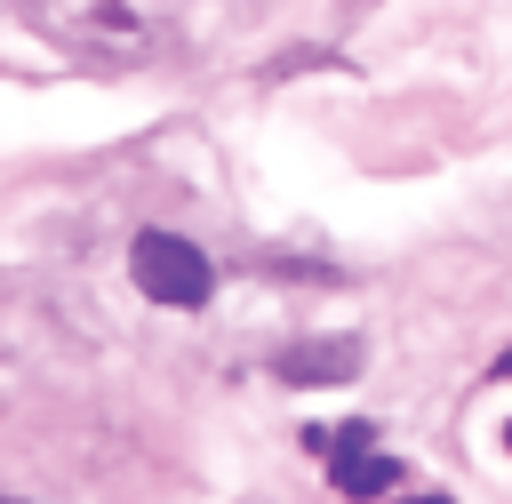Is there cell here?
<instances>
[{"label": "cell", "instance_id": "5", "mask_svg": "<svg viewBox=\"0 0 512 504\" xmlns=\"http://www.w3.org/2000/svg\"><path fill=\"white\" fill-rule=\"evenodd\" d=\"M0 504H16V496H0Z\"/></svg>", "mask_w": 512, "mask_h": 504}, {"label": "cell", "instance_id": "3", "mask_svg": "<svg viewBox=\"0 0 512 504\" xmlns=\"http://www.w3.org/2000/svg\"><path fill=\"white\" fill-rule=\"evenodd\" d=\"M336 440H352V448L336 456V480H344L352 496H384V488H400V464H392V456H368V432H360V424L336 432Z\"/></svg>", "mask_w": 512, "mask_h": 504}, {"label": "cell", "instance_id": "2", "mask_svg": "<svg viewBox=\"0 0 512 504\" xmlns=\"http://www.w3.org/2000/svg\"><path fill=\"white\" fill-rule=\"evenodd\" d=\"M352 368H360V344H352V336L288 344V352H280V376H288V384H336V376H352Z\"/></svg>", "mask_w": 512, "mask_h": 504}, {"label": "cell", "instance_id": "1", "mask_svg": "<svg viewBox=\"0 0 512 504\" xmlns=\"http://www.w3.org/2000/svg\"><path fill=\"white\" fill-rule=\"evenodd\" d=\"M128 272H136V288H144L152 304H176V312L208 304V288H216V264H208V248H192L184 232H136V248H128Z\"/></svg>", "mask_w": 512, "mask_h": 504}, {"label": "cell", "instance_id": "4", "mask_svg": "<svg viewBox=\"0 0 512 504\" xmlns=\"http://www.w3.org/2000/svg\"><path fill=\"white\" fill-rule=\"evenodd\" d=\"M496 376H504V384H512V344H504V352H496Z\"/></svg>", "mask_w": 512, "mask_h": 504}]
</instances>
